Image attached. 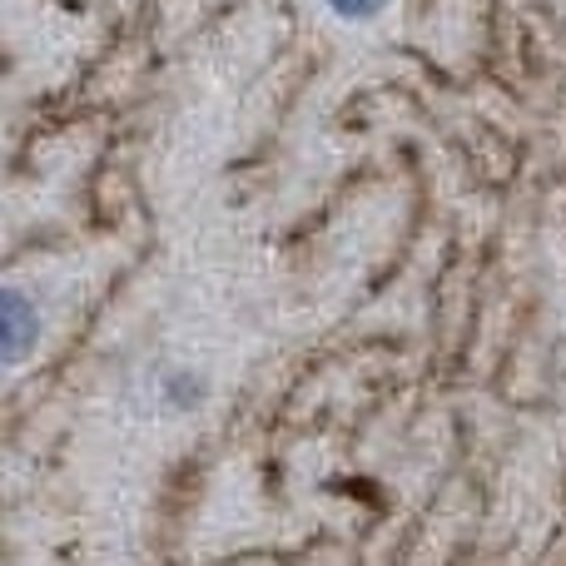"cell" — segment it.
Wrapping results in <instances>:
<instances>
[{
    "label": "cell",
    "instance_id": "cell-1",
    "mask_svg": "<svg viewBox=\"0 0 566 566\" xmlns=\"http://www.w3.org/2000/svg\"><path fill=\"white\" fill-rule=\"evenodd\" d=\"M0 328H6V368H15V363L30 353V343L40 338V308L30 303L25 289H15V283L0 293Z\"/></svg>",
    "mask_w": 566,
    "mask_h": 566
},
{
    "label": "cell",
    "instance_id": "cell-2",
    "mask_svg": "<svg viewBox=\"0 0 566 566\" xmlns=\"http://www.w3.org/2000/svg\"><path fill=\"white\" fill-rule=\"evenodd\" d=\"M323 6H328L338 20H348V25H368V20H378L382 10L392 6V0H323Z\"/></svg>",
    "mask_w": 566,
    "mask_h": 566
}]
</instances>
